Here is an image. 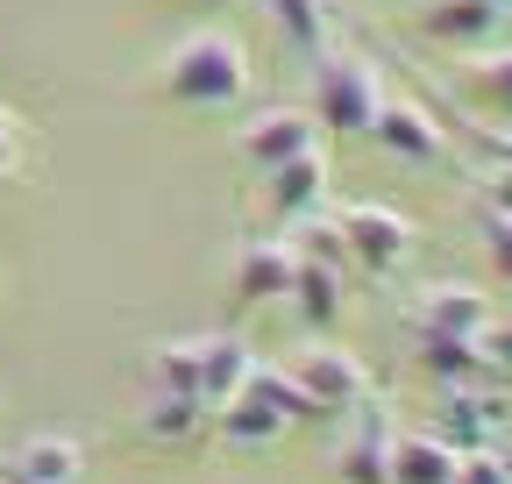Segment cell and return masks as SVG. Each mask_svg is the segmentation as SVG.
<instances>
[{"mask_svg":"<svg viewBox=\"0 0 512 484\" xmlns=\"http://www.w3.org/2000/svg\"><path fill=\"white\" fill-rule=\"evenodd\" d=\"M157 93L171 107H192V114H221V107H242L249 100V50L228 36V29H192L164 50L157 65Z\"/></svg>","mask_w":512,"mask_h":484,"instance_id":"6da1fadb","label":"cell"},{"mask_svg":"<svg viewBox=\"0 0 512 484\" xmlns=\"http://www.w3.org/2000/svg\"><path fill=\"white\" fill-rule=\"evenodd\" d=\"M377 100H384V79H377L370 57H356L349 43L313 50V93H306V114L320 121V136H370Z\"/></svg>","mask_w":512,"mask_h":484,"instance_id":"7a4b0ae2","label":"cell"},{"mask_svg":"<svg viewBox=\"0 0 512 484\" xmlns=\"http://www.w3.org/2000/svg\"><path fill=\"white\" fill-rule=\"evenodd\" d=\"M335 235H342V264L363 271V278H392V271L413 257V242H420L413 214L384 207V200H356V207H342V214H335Z\"/></svg>","mask_w":512,"mask_h":484,"instance_id":"3957f363","label":"cell"},{"mask_svg":"<svg viewBox=\"0 0 512 484\" xmlns=\"http://www.w3.org/2000/svg\"><path fill=\"white\" fill-rule=\"evenodd\" d=\"M512 428V406L505 392L484 378V385H434V428L448 449H491L498 435Z\"/></svg>","mask_w":512,"mask_h":484,"instance_id":"277c9868","label":"cell"},{"mask_svg":"<svg viewBox=\"0 0 512 484\" xmlns=\"http://www.w3.org/2000/svg\"><path fill=\"white\" fill-rule=\"evenodd\" d=\"M320 143V121L306 114V107H264V114H249L242 129H235V157L264 178V171H278V164H292V157H313Z\"/></svg>","mask_w":512,"mask_h":484,"instance_id":"5b68a950","label":"cell"},{"mask_svg":"<svg viewBox=\"0 0 512 484\" xmlns=\"http://www.w3.org/2000/svg\"><path fill=\"white\" fill-rule=\"evenodd\" d=\"M292 378H299V392L313 399V420H320V413L342 420L356 399H370V371H363L342 342H306V349L292 356Z\"/></svg>","mask_w":512,"mask_h":484,"instance_id":"8992f818","label":"cell"},{"mask_svg":"<svg viewBox=\"0 0 512 484\" xmlns=\"http://www.w3.org/2000/svg\"><path fill=\"white\" fill-rule=\"evenodd\" d=\"M392 413L377 399H356L342 413V435H335V477L342 484H384V463H392Z\"/></svg>","mask_w":512,"mask_h":484,"instance_id":"52a82bcc","label":"cell"},{"mask_svg":"<svg viewBox=\"0 0 512 484\" xmlns=\"http://www.w3.org/2000/svg\"><path fill=\"white\" fill-rule=\"evenodd\" d=\"M370 143H377L384 157H399V164H441V157H448L441 114H427L420 100H399V93H384V100H377Z\"/></svg>","mask_w":512,"mask_h":484,"instance_id":"ba28073f","label":"cell"},{"mask_svg":"<svg viewBox=\"0 0 512 484\" xmlns=\"http://www.w3.org/2000/svg\"><path fill=\"white\" fill-rule=\"evenodd\" d=\"M491 314H498V307H491V292H484V285L434 278V285L413 299V335H456V342H477Z\"/></svg>","mask_w":512,"mask_h":484,"instance_id":"9c48e42d","label":"cell"},{"mask_svg":"<svg viewBox=\"0 0 512 484\" xmlns=\"http://www.w3.org/2000/svg\"><path fill=\"white\" fill-rule=\"evenodd\" d=\"M320 207H328V150L264 171V214H271L278 228H299V221H313Z\"/></svg>","mask_w":512,"mask_h":484,"instance_id":"30bf717a","label":"cell"},{"mask_svg":"<svg viewBox=\"0 0 512 484\" xmlns=\"http://www.w3.org/2000/svg\"><path fill=\"white\" fill-rule=\"evenodd\" d=\"M292 271H299V257L285 235H249L235 250V299L242 307H285Z\"/></svg>","mask_w":512,"mask_h":484,"instance_id":"8fae6325","label":"cell"},{"mask_svg":"<svg viewBox=\"0 0 512 484\" xmlns=\"http://www.w3.org/2000/svg\"><path fill=\"white\" fill-rule=\"evenodd\" d=\"M249 371H256V349L242 335H200V406L207 413L228 406L249 385Z\"/></svg>","mask_w":512,"mask_h":484,"instance_id":"7c38bea8","label":"cell"},{"mask_svg":"<svg viewBox=\"0 0 512 484\" xmlns=\"http://www.w3.org/2000/svg\"><path fill=\"white\" fill-rule=\"evenodd\" d=\"M79 470H86V449L72 435H29L0 477L8 484H79Z\"/></svg>","mask_w":512,"mask_h":484,"instance_id":"4fadbf2b","label":"cell"},{"mask_svg":"<svg viewBox=\"0 0 512 484\" xmlns=\"http://www.w3.org/2000/svg\"><path fill=\"white\" fill-rule=\"evenodd\" d=\"M256 8H264L271 36L285 50H299V57H313V50L335 43V8H328V0H256Z\"/></svg>","mask_w":512,"mask_h":484,"instance_id":"5bb4252c","label":"cell"},{"mask_svg":"<svg viewBox=\"0 0 512 484\" xmlns=\"http://www.w3.org/2000/svg\"><path fill=\"white\" fill-rule=\"evenodd\" d=\"M420 29L434 43H491L505 29V8H498V0H427Z\"/></svg>","mask_w":512,"mask_h":484,"instance_id":"9a60e30c","label":"cell"},{"mask_svg":"<svg viewBox=\"0 0 512 484\" xmlns=\"http://www.w3.org/2000/svg\"><path fill=\"white\" fill-rule=\"evenodd\" d=\"M384 484H456V449L441 435L413 428V435H392V463H384Z\"/></svg>","mask_w":512,"mask_h":484,"instance_id":"2e32d148","label":"cell"},{"mask_svg":"<svg viewBox=\"0 0 512 484\" xmlns=\"http://www.w3.org/2000/svg\"><path fill=\"white\" fill-rule=\"evenodd\" d=\"M342 278H349V271H335V264H299V271H292V292H285V307H292L313 335L342 328Z\"/></svg>","mask_w":512,"mask_h":484,"instance_id":"e0dca14e","label":"cell"},{"mask_svg":"<svg viewBox=\"0 0 512 484\" xmlns=\"http://www.w3.org/2000/svg\"><path fill=\"white\" fill-rule=\"evenodd\" d=\"M214 428H221L228 449H278V442L292 435V420H285L278 406H264V399L235 392L228 406H214Z\"/></svg>","mask_w":512,"mask_h":484,"instance_id":"ac0fdd59","label":"cell"},{"mask_svg":"<svg viewBox=\"0 0 512 484\" xmlns=\"http://www.w3.org/2000/svg\"><path fill=\"white\" fill-rule=\"evenodd\" d=\"M150 392L200 406V335H178V342H157L150 349Z\"/></svg>","mask_w":512,"mask_h":484,"instance_id":"d6986e66","label":"cell"},{"mask_svg":"<svg viewBox=\"0 0 512 484\" xmlns=\"http://www.w3.org/2000/svg\"><path fill=\"white\" fill-rule=\"evenodd\" d=\"M413 363H420L434 385H484L477 342H456V335H413Z\"/></svg>","mask_w":512,"mask_h":484,"instance_id":"ffe728a7","label":"cell"},{"mask_svg":"<svg viewBox=\"0 0 512 484\" xmlns=\"http://www.w3.org/2000/svg\"><path fill=\"white\" fill-rule=\"evenodd\" d=\"M242 392H249V399H264V406H278L292 428H299V420H313V399L299 392V378H292V371H278V363H256Z\"/></svg>","mask_w":512,"mask_h":484,"instance_id":"44dd1931","label":"cell"},{"mask_svg":"<svg viewBox=\"0 0 512 484\" xmlns=\"http://www.w3.org/2000/svg\"><path fill=\"white\" fill-rule=\"evenodd\" d=\"M200 420H207V406H185V399H143V435L150 442H192L200 435Z\"/></svg>","mask_w":512,"mask_h":484,"instance_id":"7402d4cb","label":"cell"},{"mask_svg":"<svg viewBox=\"0 0 512 484\" xmlns=\"http://www.w3.org/2000/svg\"><path fill=\"white\" fill-rule=\"evenodd\" d=\"M463 79H470V93H484L498 114H512V50H491V57H477V65H470Z\"/></svg>","mask_w":512,"mask_h":484,"instance_id":"603a6c76","label":"cell"},{"mask_svg":"<svg viewBox=\"0 0 512 484\" xmlns=\"http://www.w3.org/2000/svg\"><path fill=\"white\" fill-rule=\"evenodd\" d=\"M477 356H484V378H491V385H512V314H491V321H484Z\"/></svg>","mask_w":512,"mask_h":484,"instance_id":"cb8c5ba5","label":"cell"},{"mask_svg":"<svg viewBox=\"0 0 512 484\" xmlns=\"http://www.w3.org/2000/svg\"><path fill=\"white\" fill-rule=\"evenodd\" d=\"M484 264L498 285H512V221H498V214H484Z\"/></svg>","mask_w":512,"mask_h":484,"instance_id":"d4e9b609","label":"cell"},{"mask_svg":"<svg viewBox=\"0 0 512 484\" xmlns=\"http://www.w3.org/2000/svg\"><path fill=\"white\" fill-rule=\"evenodd\" d=\"M456 484H505L498 449H456Z\"/></svg>","mask_w":512,"mask_h":484,"instance_id":"484cf974","label":"cell"},{"mask_svg":"<svg viewBox=\"0 0 512 484\" xmlns=\"http://www.w3.org/2000/svg\"><path fill=\"white\" fill-rule=\"evenodd\" d=\"M477 193H484V214H498V221H512V157L484 171V186H477Z\"/></svg>","mask_w":512,"mask_h":484,"instance_id":"4316f807","label":"cell"},{"mask_svg":"<svg viewBox=\"0 0 512 484\" xmlns=\"http://www.w3.org/2000/svg\"><path fill=\"white\" fill-rule=\"evenodd\" d=\"M22 164V143H15V129H8V121H0V178H8Z\"/></svg>","mask_w":512,"mask_h":484,"instance_id":"83f0119b","label":"cell"},{"mask_svg":"<svg viewBox=\"0 0 512 484\" xmlns=\"http://www.w3.org/2000/svg\"><path fill=\"white\" fill-rule=\"evenodd\" d=\"M178 8H192V15H221V8H235V0H178Z\"/></svg>","mask_w":512,"mask_h":484,"instance_id":"f1b7e54d","label":"cell"},{"mask_svg":"<svg viewBox=\"0 0 512 484\" xmlns=\"http://www.w3.org/2000/svg\"><path fill=\"white\" fill-rule=\"evenodd\" d=\"M498 449V463H505V484H512V442H491Z\"/></svg>","mask_w":512,"mask_h":484,"instance_id":"f546056e","label":"cell"},{"mask_svg":"<svg viewBox=\"0 0 512 484\" xmlns=\"http://www.w3.org/2000/svg\"><path fill=\"white\" fill-rule=\"evenodd\" d=\"M0 484H8V477H0Z\"/></svg>","mask_w":512,"mask_h":484,"instance_id":"4dcf8cb0","label":"cell"}]
</instances>
